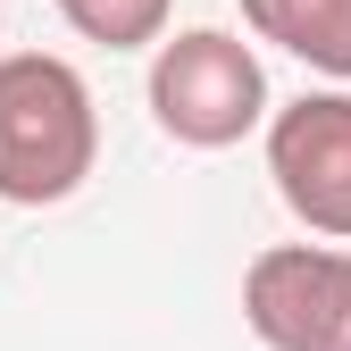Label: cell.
<instances>
[{"instance_id": "cell-4", "label": "cell", "mask_w": 351, "mask_h": 351, "mask_svg": "<svg viewBox=\"0 0 351 351\" xmlns=\"http://www.w3.org/2000/svg\"><path fill=\"white\" fill-rule=\"evenodd\" d=\"M268 176L310 234L351 243V93H301L268 117Z\"/></svg>"}, {"instance_id": "cell-1", "label": "cell", "mask_w": 351, "mask_h": 351, "mask_svg": "<svg viewBox=\"0 0 351 351\" xmlns=\"http://www.w3.org/2000/svg\"><path fill=\"white\" fill-rule=\"evenodd\" d=\"M93 159H101L93 84L51 51H9L0 59V201L51 209L93 176Z\"/></svg>"}, {"instance_id": "cell-6", "label": "cell", "mask_w": 351, "mask_h": 351, "mask_svg": "<svg viewBox=\"0 0 351 351\" xmlns=\"http://www.w3.org/2000/svg\"><path fill=\"white\" fill-rule=\"evenodd\" d=\"M167 9L176 0H59V17L101 42V51H151V42H167Z\"/></svg>"}, {"instance_id": "cell-2", "label": "cell", "mask_w": 351, "mask_h": 351, "mask_svg": "<svg viewBox=\"0 0 351 351\" xmlns=\"http://www.w3.org/2000/svg\"><path fill=\"white\" fill-rule=\"evenodd\" d=\"M151 117L167 143L184 151H234L251 125H268V67L243 34H217V25H193V34H167L151 51Z\"/></svg>"}, {"instance_id": "cell-3", "label": "cell", "mask_w": 351, "mask_h": 351, "mask_svg": "<svg viewBox=\"0 0 351 351\" xmlns=\"http://www.w3.org/2000/svg\"><path fill=\"white\" fill-rule=\"evenodd\" d=\"M243 318L268 351H351V251L268 243L243 268Z\"/></svg>"}, {"instance_id": "cell-5", "label": "cell", "mask_w": 351, "mask_h": 351, "mask_svg": "<svg viewBox=\"0 0 351 351\" xmlns=\"http://www.w3.org/2000/svg\"><path fill=\"white\" fill-rule=\"evenodd\" d=\"M243 25L293 51L301 67L351 84V0H243Z\"/></svg>"}]
</instances>
